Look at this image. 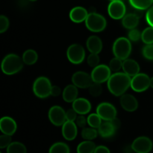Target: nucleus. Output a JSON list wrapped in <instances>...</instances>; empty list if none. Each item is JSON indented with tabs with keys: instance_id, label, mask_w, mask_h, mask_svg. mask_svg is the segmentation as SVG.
<instances>
[{
	"instance_id": "obj_1",
	"label": "nucleus",
	"mask_w": 153,
	"mask_h": 153,
	"mask_svg": "<svg viewBox=\"0 0 153 153\" xmlns=\"http://www.w3.org/2000/svg\"><path fill=\"white\" fill-rule=\"evenodd\" d=\"M131 76L123 73H115L108 81V88L111 94L116 97H121L131 87Z\"/></svg>"
},
{
	"instance_id": "obj_2",
	"label": "nucleus",
	"mask_w": 153,
	"mask_h": 153,
	"mask_svg": "<svg viewBox=\"0 0 153 153\" xmlns=\"http://www.w3.org/2000/svg\"><path fill=\"white\" fill-rule=\"evenodd\" d=\"M23 61L16 54L6 55L1 61V67L3 73L8 76L19 73L23 67Z\"/></svg>"
},
{
	"instance_id": "obj_3",
	"label": "nucleus",
	"mask_w": 153,
	"mask_h": 153,
	"mask_svg": "<svg viewBox=\"0 0 153 153\" xmlns=\"http://www.w3.org/2000/svg\"><path fill=\"white\" fill-rule=\"evenodd\" d=\"M112 49H113V53L115 57L124 61L128 58L129 55H131V40L126 37H119L114 43Z\"/></svg>"
},
{
	"instance_id": "obj_4",
	"label": "nucleus",
	"mask_w": 153,
	"mask_h": 153,
	"mask_svg": "<svg viewBox=\"0 0 153 153\" xmlns=\"http://www.w3.org/2000/svg\"><path fill=\"white\" fill-rule=\"evenodd\" d=\"M85 25L92 32H101L106 28L107 21L102 15L92 12L88 14L85 20Z\"/></svg>"
},
{
	"instance_id": "obj_5",
	"label": "nucleus",
	"mask_w": 153,
	"mask_h": 153,
	"mask_svg": "<svg viewBox=\"0 0 153 153\" xmlns=\"http://www.w3.org/2000/svg\"><path fill=\"white\" fill-rule=\"evenodd\" d=\"M52 84L48 78L40 76L37 78L33 85V92L34 95L40 99L47 98L51 96Z\"/></svg>"
},
{
	"instance_id": "obj_6",
	"label": "nucleus",
	"mask_w": 153,
	"mask_h": 153,
	"mask_svg": "<svg viewBox=\"0 0 153 153\" xmlns=\"http://www.w3.org/2000/svg\"><path fill=\"white\" fill-rule=\"evenodd\" d=\"M67 56L70 62L73 64H80L85 58V50L80 44H72L67 49Z\"/></svg>"
},
{
	"instance_id": "obj_7",
	"label": "nucleus",
	"mask_w": 153,
	"mask_h": 153,
	"mask_svg": "<svg viewBox=\"0 0 153 153\" xmlns=\"http://www.w3.org/2000/svg\"><path fill=\"white\" fill-rule=\"evenodd\" d=\"M91 75L93 82L102 84L108 82L110 79L111 76V70L110 67L105 64H99L98 66L94 67Z\"/></svg>"
},
{
	"instance_id": "obj_8",
	"label": "nucleus",
	"mask_w": 153,
	"mask_h": 153,
	"mask_svg": "<svg viewBox=\"0 0 153 153\" xmlns=\"http://www.w3.org/2000/svg\"><path fill=\"white\" fill-rule=\"evenodd\" d=\"M150 87V78L145 73H138L133 76L131 81V88L134 91L141 93Z\"/></svg>"
},
{
	"instance_id": "obj_9",
	"label": "nucleus",
	"mask_w": 153,
	"mask_h": 153,
	"mask_svg": "<svg viewBox=\"0 0 153 153\" xmlns=\"http://www.w3.org/2000/svg\"><path fill=\"white\" fill-rule=\"evenodd\" d=\"M153 147L152 141L146 136L137 137L131 143V149L136 153H149Z\"/></svg>"
},
{
	"instance_id": "obj_10",
	"label": "nucleus",
	"mask_w": 153,
	"mask_h": 153,
	"mask_svg": "<svg viewBox=\"0 0 153 153\" xmlns=\"http://www.w3.org/2000/svg\"><path fill=\"white\" fill-rule=\"evenodd\" d=\"M48 117L50 122L55 126H61L67 121L66 112L61 106H52L49 111Z\"/></svg>"
},
{
	"instance_id": "obj_11",
	"label": "nucleus",
	"mask_w": 153,
	"mask_h": 153,
	"mask_svg": "<svg viewBox=\"0 0 153 153\" xmlns=\"http://www.w3.org/2000/svg\"><path fill=\"white\" fill-rule=\"evenodd\" d=\"M108 13L112 19H123L126 13V7L121 0L111 1L108 7Z\"/></svg>"
},
{
	"instance_id": "obj_12",
	"label": "nucleus",
	"mask_w": 153,
	"mask_h": 153,
	"mask_svg": "<svg viewBox=\"0 0 153 153\" xmlns=\"http://www.w3.org/2000/svg\"><path fill=\"white\" fill-rule=\"evenodd\" d=\"M97 113L105 121H111L117 117L116 108L108 102L100 103L97 108Z\"/></svg>"
},
{
	"instance_id": "obj_13",
	"label": "nucleus",
	"mask_w": 153,
	"mask_h": 153,
	"mask_svg": "<svg viewBox=\"0 0 153 153\" xmlns=\"http://www.w3.org/2000/svg\"><path fill=\"white\" fill-rule=\"evenodd\" d=\"M72 82L78 88L86 89L89 88L94 82L91 75H89L86 72L78 71L72 76Z\"/></svg>"
},
{
	"instance_id": "obj_14",
	"label": "nucleus",
	"mask_w": 153,
	"mask_h": 153,
	"mask_svg": "<svg viewBox=\"0 0 153 153\" xmlns=\"http://www.w3.org/2000/svg\"><path fill=\"white\" fill-rule=\"evenodd\" d=\"M17 125L14 120L10 117H3L0 120V130L4 134L12 136L16 131Z\"/></svg>"
},
{
	"instance_id": "obj_15",
	"label": "nucleus",
	"mask_w": 153,
	"mask_h": 153,
	"mask_svg": "<svg viewBox=\"0 0 153 153\" xmlns=\"http://www.w3.org/2000/svg\"><path fill=\"white\" fill-rule=\"evenodd\" d=\"M78 134L77 125L73 121L67 120L62 126V135L64 139L71 141L76 139Z\"/></svg>"
},
{
	"instance_id": "obj_16",
	"label": "nucleus",
	"mask_w": 153,
	"mask_h": 153,
	"mask_svg": "<svg viewBox=\"0 0 153 153\" xmlns=\"http://www.w3.org/2000/svg\"><path fill=\"white\" fill-rule=\"evenodd\" d=\"M120 105L123 108L128 112H134L138 108V102L134 96L125 94L121 96Z\"/></svg>"
},
{
	"instance_id": "obj_17",
	"label": "nucleus",
	"mask_w": 153,
	"mask_h": 153,
	"mask_svg": "<svg viewBox=\"0 0 153 153\" xmlns=\"http://www.w3.org/2000/svg\"><path fill=\"white\" fill-rule=\"evenodd\" d=\"M73 108L80 115H85L91 110V104L87 99L77 98L73 102Z\"/></svg>"
},
{
	"instance_id": "obj_18",
	"label": "nucleus",
	"mask_w": 153,
	"mask_h": 153,
	"mask_svg": "<svg viewBox=\"0 0 153 153\" xmlns=\"http://www.w3.org/2000/svg\"><path fill=\"white\" fill-rule=\"evenodd\" d=\"M88 12L85 7L78 6L75 7L70 10V18L73 22L75 23H81L86 20L87 17L88 16Z\"/></svg>"
},
{
	"instance_id": "obj_19",
	"label": "nucleus",
	"mask_w": 153,
	"mask_h": 153,
	"mask_svg": "<svg viewBox=\"0 0 153 153\" xmlns=\"http://www.w3.org/2000/svg\"><path fill=\"white\" fill-rule=\"evenodd\" d=\"M123 70L125 73L129 76H134L140 72V66L138 63L133 59L127 58L123 61Z\"/></svg>"
},
{
	"instance_id": "obj_20",
	"label": "nucleus",
	"mask_w": 153,
	"mask_h": 153,
	"mask_svg": "<svg viewBox=\"0 0 153 153\" xmlns=\"http://www.w3.org/2000/svg\"><path fill=\"white\" fill-rule=\"evenodd\" d=\"M86 46L90 52L100 54L102 49V42L98 36L93 35L88 37L87 40Z\"/></svg>"
},
{
	"instance_id": "obj_21",
	"label": "nucleus",
	"mask_w": 153,
	"mask_h": 153,
	"mask_svg": "<svg viewBox=\"0 0 153 153\" xmlns=\"http://www.w3.org/2000/svg\"><path fill=\"white\" fill-rule=\"evenodd\" d=\"M78 95H79L78 88L73 84L67 85L64 89L62 94V97L64 101L69 103L73 102L78 98Z\"/></svg>"
},
{
	"instance_id": "obj_22",
	"label": "nucleus",
	"mask_w": 153,
	"mask_h": 153,
	"mask_svg": "<svg viewBox=\"0 0 153 153\" xmlns=\"http://www.w3.org/2000/svg\"><path fill=\"white\" fill-rule=\"evenodd\" d=\"M116 128L113 126L111 121H105L102 123L100 126L98 128L99 134L103 138H108L112 137L115 134Z\"/></svg>"
},
{
	"instance_id": "obj_23",
	"label": "nucleus",
	"mask_w": 153,
	"mask_h": 153,
	"mask_svg": "<svg viewBox=\"0 0 153 153\" xmlns=\"http://www.w3.org/2000/svg\"><path fill=\"white\" fill-rule=\"evenodd\" d=\"M122 24L124 28L127 29H133L135 28L139 24V18L136 16V15L133 13H128L125 15L122 19Z\"/></svg>"
},
{
	"instance_id": "obj_24",
	"label": "nucleus",
	"mask_w": 153,
	"mask_h": 153,
	"mask_svg": "<svg viewBox=\"0 0 153 153\" xmlns=\"http://www.w3.org/2000/svg\"><path fill=\"white\" fill-rule=\"evenodd\" d=\"M97 146L95 143L92 140H86L82 141L78 145L76 148L77 153H94Z\"/></svg>"
},
{
	"instance_id": "obj_25",
	"label": "nucleus",
	"mask_w": 153,
	"mask_h": 153,
	"mask_svg": "<svg viewBox=\"0 0 153 153\" xmlns=\"http://www.w3.org/2000/svg\"><path fill=\"white\" fill-rule=\"evenodd\" d=\"M22 59L26 65H33L38 59V55L34 49H28L22 54Z\"/></svg>"
},
{
	"instance_id": "obj_26",
	"label": "nucleus",
	"mask_w": 153,
	"mask_h": 153,
	"mask_svg": "<svg viewBox=\"0 0 153 153\" xmlns=\"http://www.w3.org/2000/svg\"><path fill=\"white\" fill-rule=\"evenodd\" d=\"M49 153H70L68 145L64 142H57L49 148Z\"/></svg>"
},
{
	"instance_id": "obj_27",
	"label": "nucleus",
	"mask_w": 153,
	"mask_h": 153,
	"mask_svg": "<svg viewBox=\"0 0 153 153\" xmlns=\"http://www.w3.org/2000/svg\"><path fill=\"white\" fill-rule=\"evenodd\" d=\"M129 3L134 9L145 10L153 4V0H129Z\"/></svg>"
},
{
	"instance_id": "obj_28",
	"label": "nucleus",
	"mask_w": 153,
	"mask_h": 153,
	"mask_svg": "<svg viewBox=\"0 0 153 153\" xmlns=\"http://www.w3.org/2000/svg\"><path fill=\"white\" fill-rule=\"evenodd\" d=\"M7 153H27V149L20 142H12L7 147Z\"/></svg>"
},
{
	"instance_id": "obj_29",
	"label": "nucleus",
	"mask_w": 153,
	"mask_h": 153,
	"mask_svg": "<svg viewBox=\"0 0 153 153\" xmlns=\"http://www.w3.org/2000/svg\"><path fill=\"white\" fill-rule=\"evenodd\" d=\"M99 132L98 130L96 128L90 127V128H82V138L86 140H93L96 139L98 136Z\"/></svg>"
},
{
	"instance_id": "obj_30",
	"label": "nucleus",
	"mask_w": 153,
	"mask_h": 153,
	"mask_svg": "<svg viewBox=\"0 0 153 153\" xmlns=\"http://www.w3.org/2000/svg\"><path fill=\"white\" fill-rule=\"evenodd\" d=\"M141 40L146 44H153V27L145 28L141 33Z\"/></svg>"
},
{
	"instance_id": "obj_31",
	"label": "nucleus",
	"mask_w": 153,
	"mask_h": 153,
	"mask_svg": "<svg viewBox=\"0 0 153 153\" xmlns=\"http://www.w3.org/2000/svg\"><path fill=\"white\" fill-rule=\"evenodd\" d=\"M88 124L92 128H98L102 124V118L97 113L91 114L88 117Z\"/></svg>"
},
{
	"instance_id": "obj_32",
	"label": "nucleus",
	"mask_w": 153,
	"mask_h": 153,
	"mask_svg": "<svg viewBox=\"0 0 153 153\" xmlns=\"http://www.w3.org/2000/svg\"><path fill=\"white\" fill-rule=\"evenodd\" d=\"M89 89V93L93 97H99L102 93V87L101 84L97 83V82H93L92 85L88 88Z\"/></svg>"
},
{
	"instance_id": "obj_33",
	"label": "nucleus",
	"mask_w": 153,
	"mask_h": 153,
	"mask_svg": "<svg viewBox=\"0 0 153 153\" xmlns=\"http://www.w3.org/2000/svg\"><path fill=\"white\" fill-rule=\"evenodd\" d=\"M108 67H110L111 71L117 73L121 68H123V60L115 57L111 60Z\"/></svg>"
},
{
	"instance_id": "obj_34",
	"label": "nucleus",
	"mask_w": 153,
	"mask_h": 153,
	"mask_svg": "<svg viewBox=\"0 0 153 153\" xmlns=\"http://www.w3.org/2000/svg\"><path fill=\"white\" fill-rule=\"evenodd\" d=\"M143 57L147 60H153V44H146L142 49Z\"/></svg>"
},
{
	"instance_id": "obj_35",
	"label": "nucleus",
	"mask_w": 153,
	"mask_h": 153,
	"mask_svg": "<svg viewBox=\"0 0 153 153\" xmlns=\"http://www.w3.org/2000/svg\"><path fill=\"white\" fill-rule=\"evenodd\" d=\"M100 56L99 54L91 53L89 56L88 57V64L90 67H96L100 64Z\"/></svg>"
},
{
	"instance_id": "obj_36",
	"label": "nucleus",
	"mask_w": 153,
	"mask_h": 153,
	"mask_svg": "<svg viewBox=\"0 0 153 153\" xmlns=\"http://www.w3.org/2000/svg\"><path fill=\"white\" fill-rule=\"evenodd\" d=\"M12 138L11 136L8 135V134H1L0 136V148L1 149H7V146L12 143Z\"/></svg>"
},
{
	"instance_id": "obj_37",
	"label": "nucleus",
	"mask_w": 153,
	"mask_h": 153,
	"mask_svg": "<svg viewBox=\"0 0 153 153\" xmlns=\"http://www.w3.org/2000/svg\"><path fill=\"white\" fill-rule=\"evenodd\" d=\"M128 39L133 42L138 41L140 39H141V33L136 28L131 29L128 32Z\"/></svg>"
},
{
	"instance_id": "obj_38",
	"label": "nucleus",
	"mask_w": 153,
	"mask_h": 153,
	"mask_svg": "<svg viewBox=\"0 0 153 153\" xmlns=\"http://www.w3.org/2000/svg\"><path fill=\"white\" fill-rule=\"evenodd\" d=\"M9 20L7 16L1 15L0 16V33H4L8 29Z\"/></svg>"
},
{
	"instance_id": "obj_39",
	"label": "nucleus",
	"mask_w": 153,
	"mask_h": 153,
	"mask_svg": "<svg viewBox=\"0 0 153 153\" xmlns=\"http://www.w3.org/2000/svg\"><path fill=\"white\" fill-rule=\"evenodd\" d=\"M66 117H67V120L73 121V122H75L76 118H77V112H76L73 108L69 109V110L66 112Z\"/></svg>"
},
{
	"instance_id": "obj_40",
	"label": "nucleus",
	"mask_w": 153,
	"mask_h": 153,
	"mask_svg": "<svg viewBox=\"0 0 153 153\" xmlns=\"http://www.w3.org/2000/svg\"><path fill=\"white\" fill-rule=\"evenodd\" d=\"M75 123L77 125V126L83 128L86 126L87 123H88V119H86L83 115H80V116L77 117Z\"/></svg>"
},
{
	"instance_id": "obj_41",
	"label": "nucleus",
	"mask_w": 153,
	"mask_h": 153,
	"mask_svg": "<svg viewBox=\"0 0 153 153\" xmlns=\"http://www.w3.org/2000/svg\"><path fill=\"white\" fill-rule=\"evenodd\" d=\"M146 20L149 25V26L153 27V6H151L146 12Z\"/></svg>"
},
{
	"instance_id": "obj_42",
	"label": "nucleus",
	"mask_w": 153,
	"mask_h": 153,
	"mask_svg": "<svg viewBox=\"0 0 153 153\" xmlns=\"http://www.w3.org/2000/svg\"><path fill=\"white\" fill-rule=\"evenodd\" d=\"M94 153H111V152L107 146H97Z\"/></svg>"
},
{
	"instance_id": "obj_43",
	"label": "nucleus",
	"mask_w": 153,
	"mask_h": 153,
	"mask_svg": "<svg viewBox=\"0 0 153 153\" xmlns=\"http://www.w3.org/2000/svg\"><path fill=\"white\" fill-rule=\"evenodd\" d=\"M61 88L58 86H52V90H51V96H53V97H58V96L61 94Z\"/></svg>"
},
{
	"instance_id": "obj_44",
	"label": "nucleus",
	"mask_w": 153,
	"mask_h": 153,
	"mask_svg": "<svg viewBox=\"0 0 153 153\" xmlns=\"http://www.w3.org/2000/svg\"><path fill=\"white\" fill-rule=\"evenodd\" d=\"M111 123L113 124V126H114V128H116V130H117L118 128L120 127V120L118 118L115 117L114 119L111 120Z\"/></svg>"
},
{
	"instance_id": "obj_45",
	"label": "nucleus",
	"mask_w": 153,
	"mask_h": 153,
	"mask_svg": "<svg viewBox=\"0 0 153 153\" xmlns=\"http://www.w3.org/2000/svg\"><path fill=\"white\" fill-rule=\"evenodd\" d=\"M143 11H144V10H140V9H135L134 13L136 15L137 17H138L139 19H140V18H141L142 16H143V14H144V12Z\"/></svg>"
},
{
	"instance_id": "obj_46",
	"label": "nucleus",
	"mask_w": 153,
	"mask_h": 153,
	"mask_svg": "<svg viewBox=\"0 0 153 153\" xmlns=\"http://www.w3.org/2000/svg\"><path fill=\"white\" fill-rule=\"evenodd\" d=\"M150 87L153 89V77L150 79Z\"/></svg>"
},
{
	"instance_id": "obj_47",
	"label": "nucleus",
	"mask_w": 153,
	"mask_h": 153,
	"mask_svg": "<svg viewBox=\"0 0 153 153\" xmlns=\"http://www.w3.org/2000/svg\"><path fill=\"white\" fill-rule=\"evenodd\" d=\"M29 1H37V0H29Z\"/></svg>"
},
{
	"instance_id": "obj_48",
	"label": "nucleus",
	"mask_w": 153,
	"mask_h": 153,
	"mask_svg": "<svg viewBox=\"0 0 153 153\" xmlns=\"http://www.w3.org/2000/svg\"><path fill=\"white\" fill-rule=\"evenodd\" d=\"M111 1H115V0H111Z\"/></svg>"
},
{
	"instance_id": "obj_49",
	"label": "nucleus",
	"mask_w": 153,
	"mask_h": 153,
	"mask_svg": "<svg viewBox=\"0 0 153 153\" xmlns=\"http://www.w3.org/2000/svg\"><path fill=\"white\" fill-rule=\"evenodd\" d=\"M0 153H2V152H0Z\"/></svg>"
}]
</instances>
